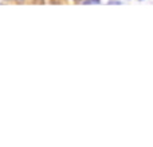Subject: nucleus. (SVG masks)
Segmentation results:
<instances>
[{"label":"nucleus","mask_w":153,"mask_h":147,"mask_svg":"<svg viewBox=\"0 0 153 147\" xmlns=\"http://www.w3.org/2000/svg\"><path fill=\"white\" fill-rule=\"evenodd\" d=\"M75 1H82V0H75Z\"/></svg>","instance_id":"3"},{"label":"nucleus","mask_w":153,"mask_h":147,"mask_svg":"<svg viewBox=\"0 0 153 147\" xmlns=\"http://www.w3.org/2000/svg\"><path fill=\"white\" fill-rule=\"evenodd\" d=\"M93 3H99V0H93Z\"/></svg>","instance_id":"2"},{"label":"nucleus","mask_w":153,"mask_h":147,"mask_svg":"<svg viewBox=\"0 0 153 147\" xmlns=\"http://www.w3.org/2000/svg\"><path fill=\"white\" fill-rule=\"evenodd\" d=\"M108 4H121V1H118V0H110V1H108Z\"/></svg>","instance_id":"1"}]
</instances>
